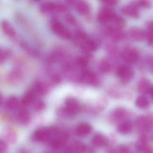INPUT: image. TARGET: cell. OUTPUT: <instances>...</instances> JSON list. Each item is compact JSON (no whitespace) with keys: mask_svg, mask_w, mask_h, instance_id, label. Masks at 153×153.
<instances>
[{"mask_svg":"<svg viewBox=\"0 0 153 153\" xmlns=\"http://www.w3.org/2000/svg\"><path fill=\"white\" fill-rule=\"evenodd\" d=\"M138 5L142 6V7H150L151 3L150 1H141L138 2Z\"/></svg>","mask_w":153,"mask_h":153,"instance_id":"obj_38","label":"cell"},{"mask_svg":"<svg viewBox=\"0 0 153 153\" xmlns=\"http://www.w3.org/2000/svg\"><path fill=\"white\" fill-rule=\"evenodd\" d=\"M116 16V14L110 9L103 8L98 13L97 19L102 23H106L114 20Z\"/></svg>","mask_w":153,"mask_h":153,"instance_id":"obj_5","label":"cell"},{"mask_svg":"<svg viewBox=\"0 0 153 153\" xmlns=\"http://www.w3.org/2000/svg\"><path fill=\"white\" fill-rule=\"evenodd\" d=\"M18 121L23 125H27L30 123L31 117L29 113L26 110H22L19 113L17 117Z\"/></svg>","mask_w":153,"mask_h":153,"instance_id":"obj_15","label":"cell"},{"mask_svg":"<svg viewBox=\"0 0 153 153\" xmlns=\"http://www.w3.org/2000/svg\"><path fill=\"white\" fill-rule=\"evenodd\" d=\"M45 105L42 100H38L34 104V109L36 111L40 112L43 111L45 108Z\"/></svg>","mask_w":153,"mask_h":153,"instance_id":"obj_31","label":"cell"},{"mask_svg":"<svg viewBox=\"0 0 153 153\" xmlns=\"http://www.w3.org/2000/svg\"><path fill=\"white\" fill-rule=\"evenodd\" d=\"M126 115L127 111L125 109L122 107H118L114 110L111 116L114 120L118 121L123 119Z\"/></svg>","mask_w":153,"mask_h":153,"instance_id":"obj_24","label":"cell"},{"mask_svg":"<svg viewBox=\"0 0 153 153\" xmlns=\"http://www.w3.org/2000/svg\"><path fill=\"white\" fill-rule=\"evenodd\" d=\"M86 146L83 142L75 141L71 144L67 150V153H85Z\"/></svg>","mask_w":153,"mask_h":153,"instance_id":"obj_10","label":"cell"},{"mask_svg":"<svg viewBox=\"0 0 153 153\" xmlns=\"http://www.w3.org/2000/svg\"><path fill=\"white\" fill-rule=\"evenodd\" d=\"M93 143L96 146L102 147L106 145L108 143V141L104 136L100 133H97L93 137Z\"/></svg>","mask_w":153,"mask_h":153,"instance_id":"obj_20","label":"cell"},{"mask_svg":"<svg viewBox=\"0 0 153 153\" xmlns=\"http://www.w3.org/2000/svg\"><path fill=\"white\" fill-rule=\"evenodd\" d=\"M57 5V4L54 2L50 1L43 2L40 5V10L42 13L44 14L51 13L56 10Z\"/></svg>","mask_w":153,"mask_h":153,"instance_id":"obj_19","label":"cell"},{"mask_svg":"<svg viewBox=\"0 0 153 153\" xmlns=\"http://www.w3.org/2000/svg\"><path fill=\"white\" fill-rule=\"evenodd\" d=\"M32 139L35 142H45L51 140L52 139L50 128H40L33 133Z\"/></svg>","mask_w":153,"mask_h":153,"instance_id":"obj_1","label":"cell"},{"mask_svg":"<svg viewBox=\"0 0 153 153\" xmlns=\"http://www.w3.org/2000/svg\"><path fill=\"white\" fill-rule=\"evenodd\" d=\"M52 80L55 84H59L61 82L60 76L58 74H54L52 76Z\"/></svg>","mask_w":153,"mask_h":153,"instance_id":"obj_37","label":"cell"},{"mask_svg":"<svg viewBox=\"0 0 153 153\" xmlns=\"http://www.w3.org/2000/svg\"><path fill=\"white\" fill-rule=\"evenodd\" d=\"M6 104L9 109L14 110L16 109L18 106V99L16 97L13 96H10L7 100Z\"/></svg>","mask_w":153,"mask_h":153,"instance_id":"obj_27","label":"cell"},{"mask_svg":"<svg viewBox=\"0 0 153 153\" xmlns=\"http://www.w3.org/2000/svg\"><path fill=\"white\" fill-rule=\"evenodd\" d=\"M144 153H153V150L151 148L148 147L144 150Z\"/></svg>","mask_w":153,"mask_h":153,"instance_id":"obj_40","label":"cell"},{"mask_svg":"<svg viewBox=\"0 0 153 153\" xmlns=\"http://www.w3.org/2000/svg\"><path fill=\"white\" fill-rule=\"evenodd\" d=\"M6 137L10 143L14 144L17 140L16 133L15 131L12 128H8L7 130L6 133Z\"/></svg>","mask_w":153,"mask_h":153,"instance_id":"obj_28","label":"cell"},{"mask_svg":"<svg viewBox=\"0 0 153 153\" xmlns=\"http://www.w3.org/2000/svg\"><path fill=\"white\" fill-rule=\"evenodd\" d=\"M136 126L140 130L148 131L152 128V121L149 117L145 115L139 116L136 120Z\"/></svg>","mask_w":153,"mask_h":153,"instance_id":"obj_4","label":"cell"},{"mask_svg":"<svg viewBox=\"0 0 153 153\" xmlns=\"http://www.w3.org/2000/svg\"><path fill=\"white\" fill-rule=\"evenodd\" d=\"M51 28L54 33L58 36L65 39H69L71 37V34L60 22L54 21L51 25Z\"/></svg>","mask_w":153,"mask_h":153,"instance_id":"obj_2","label":"cell"},{"mask_svg":"<svg viewBox=\"0 0 153 153\" xmlns=\"http://www.w3.org/2000/svg\"><path fill=\"white\" fill-rule=\"evenodd\" d=\"M99 68L102 72L103 73H107L111 70V64L110 62L106 60H102L99 63Z\"/></svg>","mask_w":153,"mask_h":153,"instance_id":"obj_29","label":"cell"},{"mask_svg":"<svg viewBox=\"0 0 153 153\" xmlns=\"http://www.w3.org/2000/svg\"><path fill=\"white\" fill-rule=\"evenodd\" d=\"M129 34L132 39L137 41H142L146 36L145 31L143 29L137 27L131 28Z\"/></svg>","mask_w":153,"mask_h":153,"instance_id":"obj_13","label":"cell"},{"mask_svg":"<svg viewBox=\"0 0 153 153\" xmlns=\"http://www.w3.org/2000/svg\"><path fill=\"white\" fill-rule=\"evenodd\" d=\"M118 153H129L128 147L125 145H120L117 149Z\"/></svg>","mask_w":153,"mask_h":153,"instance_id":"obj_33","label":"cell"},{"mask_svg":"<svg viewBox=\"0 0 153 153\" xmlns=\"http://www.w3.org/2000/svg\"><path fill=\"white\" fill-rule=\"evenodd\" d=\"M148 42L150 46L153 45V24L152 22L149 24L146 33Z\"/></svg>","mask_w":153,"mask_h":153,"instance_id":"obj_30","label":"cell"},{"mask_svg":"<svg viewBox=\"0 0 153 153\" xmlns=\"http://www.w3.org/2000/svg\"><path fill=\"white\" fill-rule=\"evenodd\" d=\"M7 57V53L0 50V64H2Z\"/></svg>","mask_w":153,"mask_h":153,"instance_id":"obj_35","label":"cell"},{"mask_svg":"<svg viewBox=\"0 0 153 153\" xmlns=\"http://www.w3.org/2000/svg\"><path fill=\"white\" fill-rule=\"evenodd\" d=\"M81 80L85 84L95 85L97 83V79L94 73L92 71H87L82 74Z\"/></svg>","mask_w":153,"mask_h":153,"instance_id":"obj_14","label":"cell"},{"mask_svg":"<svg viewBox=\"0 0 153 153\" xmlns=\"http://www.w3.org/2000/svg\"><path fill=\"white\" fill-rule=\"evenodd\" d=\"M35 93L33 90H30L26 92L21 101V105L23 107L29 106L35 99Z\"/></svg>","mask_w":153,"mask_h":153,"instance_id":"obj_17","label":"cell"},{"mask_svg":"<svg viewBox=\"0 0 153 153\" xmlns=\"http://www.w3.org/2000/svg\"><path fill=\"white\" fill-rule=\"evenodd\" d=\"M49 90V87L46 84L42 82H38L36 84L34 92L39 95H44L47 94Z\"/></svg>","mask_w":153,"mask_h":153,"instance_id":"obj_25","label":"cell"},{"mask_svg":"<svg viewBox=\"0 0 153 153\" xmlns=\"http://www.w3.org/2000/svg\"><path fill=\"white\" fill-rule=\"evenodd\" d=\"M122 13L125 16L137 18L138 17L139 13L137 7L135 5H128L124 6L121 9Z\"/></svg>","mask_w":153,"mask_h":153,"instance_id":"obj_12","label":"cell"},{"mask_svg":"<svg viewBox=\"0 0 153 153\" xmlns=\"http://www.w3.org/2000/svg\"><path fill=\"white\" fill-rule=\"evenodd\" d=\"M102 2L110 6H114L118 3V1L114 0H105V1H103Z\"/></svg>","mask_w":153,"mask_h":153,"instance_id":"obj_36","label":"cell"},{"mask_svg":"<svg viewBox=\"0 0 153 153\" xmlns=\"http://www.w3.org/2000/svg\"><path fill=\"white\" fill-rule=\"evenodd\" d=\"M1 26L3 32L7 35L10 36H14L16 35L15 29L8 21L3 20L1 22Z\"/></svg>","mask_w":153,"mask_h":153,"instance_id":"obj_23","label":"cell"},{"mask_svg":"<svg viewBox=\"0 0 153 153\" xmlns=\"http://www.w3.org/2000/svg\"><path fill=\"white\" fill-rule=\"evenodd\" d=\"M76 5L77 11L82 15L88 14L90 11V7L87 2L83 1H73Z\"/></svg>","mask_w":153,"mask_h":153,"instance_id":"obj_16","label":"cell"},{"mask_svg":"<svg viewBox=\"0 0 153 153\" xmlns=\"http://www.w3.org/2000/svg\"><path fill=\"white\" fill-rule=\"evenodd\" d=\"M88 61L87 59L85 57H80L78 58L77 63L81 67H85L87 65Z\"/></svg>","mask_w":153,"mask_h":153,"instance_id":"obj_32","label":"cell"},{"mask_svg":"<svg viewBox=\"0 0 153 153\" xmlns=\"http://www.w3.org/2000/svg\"><path fill=\"white\" fill-rule=\"evenodd\" d=\"M7 146L5 141L0 139V153H6Z\"/></svg>","mask_w":153,"mask_h":153,"instance_id":"obj_34","label":"cell"},{"mask_svg":"<svg viewBox=\"0 0 153 153\" xmlns=\"http://www.w3.org/2000/svg\"><path fill=\"white\" fill-rule=\"evenodd\" d=\"M148 138L145 134H142L135 144V147L138 151H143L148 146Z\"/></svg>","mask_w":153,"mask_h":153,"instance_id":"obj_22","label":"cell"},{"mask_svg":"<svg viewBox=\"0 0 153 153\" xmlns=\"http://www.w3.org/2000/svg\"><path fill=\"white\" fill-rule=\"evenodd\" d=\"M117 75L122 80L127 81L132 77L133 72L129 67L127 66H121L117 69Z\"/></svg>","mask_w":153,"mask_h":153,"instance_id":"obj_6","label":"cell"},{"mask_svg":"<svg viewBox=\"0 0 153 153\" xmlns=\"http://www.w3.org/2000/svg\"><path fill=\"white\" fill-rule=\"evenodd\" d=\"M132 124L129 121H124L121 123L117 127V131L120 134L129 133L132 129Z\"/></svg>","mask_w":153,"mask_h":153,"instance_id":"obj_21","label":"cell"},{"mask_svg":"<svg viewBox=\"0 0 153 153\" xmlns=\"http://www.w3.org/2000/svg\"><path fill=\"white\" fill-rule=\"evenodd\" d=\"M67 138L66 134L60 133L51 140L53 148L57 150L62 149L66 144Z\"/></svg>","mask_w":153,"mask_h":153,"instance_id":"obj_7","label":"cell"},{"mask_svg":"<svg viewBox=\"0 0 153 153\" xmlns=\"http://www.w3.org/2000/svg\"><path fill=\"white\" fill-rule=\"evenodd\" d=\"M123 57L124 60L128 63H135L138 59L139 53L136 49L130 48L125 50Z\"/></svg>","mask_w":153,"mask_h":153,"instance_id":"obj_8","label":"cell"},{"mask_svg":"<svg viewBox=\"0 0 153 153\" xmlns=\"http://www.w3.org/2000/svg\"><path fill=\"white\" fill-rule=\"evenodd\" d=\"M81 40L82 42L80 43L82 49L87 51H93L96 49V45L94 42L92 40H88L86 36L84 38H79Z\"/></svg>","mask_w":153,"mask_h":153,"instance_id":"obj_18","label":"cell"},{"mask_svg":"<svg viewBox=\"0 0 153 153\" xmlns=\"http://www.w3.org/2000/svg\"><path fill=\"white\" fill-rule=\"evenodd\" d=\"M65 109L70 114L75 116L81 110V106L76 99L73 97H68L65 102Z\"/></svg>","mask_w":153,"mask_h":153,"instance_id":"obj_3","label":"cell"},{"mask_svg":"<svg viewBox=\"0 0 153 153\" xmlns=\"http://www.w3.org/2000/svg\"><path fill=\"white\" fill-rule=\"evenodd\" d=\"M92 131V127L90 124L82 122L77 125L76 129V133L80 137H85L89 135Z\"/></svg>","mask_w":153,"mask_h":153,"instance_id":"obj_9","label":"cell"},{"mask_svg":"<svg viewBox=\"0 0 153 153\" xmlns=\"http://www.w3.org/2000/svg\"><path fill=\"white\" fill-rule=\"evenodd\" d=\"M106 153H118L117 149H114V148H110L106 150Z\"/></svg>","mask_w":153,"mask_h":153,"instance_id":"obj_39","label":"cell"},{"mask_svg":"<svg viewBox=\"0 0 153 153\" xmlns=\"http://www.w3.org/2000/svg\"><path fill=\"white\" fill-rule=\"evenodd\" d=\"M138 89L140 93L149 94L152 97V87L149 80L146 79L140 80L138 85Z\"/></svg>","mask_w":153,"mask_h":153,"instance_id":"obj_11","label":"cell"},{"mask_svg":"<svg viewBox=\"0 0 153 153\" xmlns=\"http://www.w3.org/2000/svg\"><path fill=\"white\" fill-rule=\"evenodd\" d=\"M136 105L140 109H146L149 106V100L145 96H140L137 98Z\"/></svg>","mask_w":153,"mask_h":153,"instance_id":"obj_26","label":"cell"},{"mask_svg":"<svg viewBox=\"0 0 153 153\" xmlns=\"http://www.w3.org/2000/svg\"><path fill=\"white\" fill-rule=\"evenodd\" d=\"M20 153H29V152L25 149H22L20 151Z\"/></svg>","mask_w":153,"mask_h":153,"instance_id":"obj_41","label":"cell"}]
</instances>
